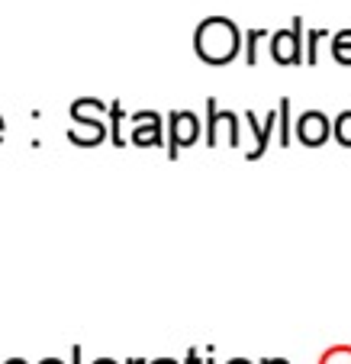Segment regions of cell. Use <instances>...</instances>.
Instances as JSON below:
<instances>
[{"mask_svg": "<svg viewBox=\"0 0 351 364\" xmlns=\"http://www.w3.org/2000/svg\"><path fill=\"white\" fill-rule=\"evenodd\" d=\"M268 39H271L268 29H245V33H242V42H245V65H248V68H255V65H258V46H261V42H268Z\"/></svg>", "mask_w": 351, "mask_h": 364, "instance_id": "obj_11", "label": "cell"}, {"mask_svg": "<svg viewBox=\"0 0 351 364\" xmlns=\"http://www.w3.org/2000/svg\"><path fill=\"white\" fill-rule=\"evenodd\" d=\"M187 364H203V361H200V348H190V351H187Z\"/></svg>", "mask_w": 351, "mask_h": 364, "instance_id": "obj_17", "label": "cell"}, {"mask_svg": "<svg viewBox=\"0 0 351 364\" xmlns=\"http://www.w3.org/2000/svg\"><path fill=\"white\" fill-rule=\"evenodd\" d=\"M242 119H245L248 129H252V136H255V149H248L245 159L248 161L264 159V151H268V145H271V136H274V126H277V107H271V110H268L264 123H258L255 110H245V113H242Z\"/></svg>", "mask_w": 351, "mask_h": 364, "instance_id": "obj_7", "label": "cell"}, {"mask_svg": "<svg viewBox=\"0 0 351 364\" xmlns=\"http://www.w3.org/2000/svg\"><path fill=\"white\" fill-rule=\"evenodd\" d=\"M271 46V58L281 68H293V65H303V16H293L287 29H277L268 39Z\"/></svg>", "mask_w": 351, "mask_h": 364, "instance_id": "obj_2", "label": "cell"}, {"mask_svg": "<svg viewBox=\"0 0 351 364\" xmlns=\"http://www.w3.org/2000/svg\"><path fill=\"white\" fill-rule=\"evenodd\" d=\"M7 364H26V361H23V358H10Z\"/></svg>", "mask_w": 351, "mask_h": 364, "instance_id": "obj_24", "label": "cell"}, {"mask_svg": "<svg viewBox=\"0 0 351 364\" xmlns=\"http://www.w3.org/2000/svg\"><path fill=\"white\" fill-rule=\"evenodd\" d=\"M107 119H110V136H113V145H126V139H123V119H126V110H123V103L119 100H113L110 103V110H107Z\"/></svg>", "mask_w": 351, "mask_h": 364, "instance_id": "obj_13", "label": "cell"}, {"mask_svg": "<svg viewBox=\"0 0 351 364\" xmlns=\"http://www.w3.org/2000/svg\"><path fill=\"white\" fill-rule=\"evenodd\" d=\"M261 364H290V361H287V358H264Z\"/></svg>", "mask_w": 351, "mask_h": 364, "instance_id": "obj_18", "label": "cell"}, {"mask_svg": "<svg viewBox=\"0 0 351 364\" xmlns=\"http://www.w3.org/2000/svg\"><path fill=\"white\" fill-rule=\"evenodd\" d=\"M132 136L129 142L139 149H152V145H165V119L158 110H136L129 113Z\"/></svg>", "mask_w": 351, "mask_h": 364, "instance_id": "obj_5", "label": "cell"}, {"mask_svg": "<svg viewBox=\"0 0 351 364\" xmlns=\"http://www.w3.org/2000/svg\"><path fill=\"white\" fill-rule=\"evenodd\" d=\"M319 364H351V348H342V345H338V348H329Z\"/></svg>", "mask_w": 351, "mask_h": 364, "instance_id": "obj_16", "label": "cell"}, {"mask_svg": "<svg viewBox=\"0 0 351 364\" xmlns=\"http://www.w3.org/2000/svg\"><path fill=\"white\" fill-rule=\"evenodd\" d=\"M200 117L193 110H171L168 113V159H178L180 149H190L200 142Z\"/></svg>", "mask_w": 351, "mask_h": 364, "instance_id": "obj_4", "label": "cell"}, {"mask_svg": "<svg viewBox=\"0 0 351 364\" xmlns=\"http://www.w3.org/2000/svg\"><path fill=\"white\" fill-rule=\"evenodd\" d=\"M319 39H325V29H310V42H306V48H303V65H316Z\"/></svg>", "mask_w": 351, "mask_h": 364, "instance_id": "obj_15", "label": "cell"}, {"mask_svg": "<svg viewBox=\"0 0 351 364\" xmlns=\"http://www.w3.org/2000/svg\"><path fill=\"white\" fill-rule=\"evenodd\" d=\"M220 103L216 97H207V145L220 149L222 142L229 149H242V136H239V113L232 110H216Z\"/></svg>", "mask_w": 351, "mask_h": 364, "instance_id": "obj_3", "label": "cell"}, {"mask_svg": "<svg viewBox=\"0 0 351 364\" xmlns=\"http://www.w3.org/2000/svg\"><path fill=\"white\" fill-rule=\"evenodd\" d=\"M107 110H110V103L97 100V97H77L71 103V117L75 119H100V117H107Z\"/></svg>", "mask_w": 351, "mask_h": 364, "instance_id": "obj_9", "label": "cell"}, {"mask_svg": "<svg viewBox=\"0 0 351 364\" xmlns=\"http://www.w3.org/2000/svg\"><path fill=\"white\" fill-rule=\"evenodd\" d=\"M152 364H178L174 358H158V361H152Z\"/></svg>", "mask_w": 351, "mask_h": 364, "instance_id": "obj_22", "label": "cell"}, {"mask_svg": "<svg viewBox=\"0 0 351 364\" xmlns=\"http://www.w3.org/2000/svg\"><path fill=\"white\" fill-rule=\"evenodd\" d=\"M39 364H65L62 358H45V361H39Z\"/></svg>", "mask_w": 351, "mask_h": 364, "instance_id": "obj_21", "label": "cell"}, {"mask_svg": "<svg viewBox=\"0 0 351 364\" xmlns=\"http://www.w3.org/2000/svg\"><path fill=\"white\" fill-rule=\"evenodd\" d=\"M94 364H119V361H113V358H97Z\"/></svg>", "mask_w": 351, "mask_h": 364, "instance_id": "obj_20", "label": "cell"}, {"mask_svg": "<svg viewBox=\"0 0 351 364\" xmlns=\"http://www.w3.org/2000/svg\"><path fill=\"white\" fill-rule=\"evenodd\" d=\"M290 107H293V100L290 97H281V103H277V145L281 149H287L290 145V132H293V123H290Z\"/></svg>", "mask_w": 351, "mask_h": 364, "instance_id": "obj_10", "label": "cell"}, {"mask_svg": "<svg viewBox=\"0 0 351 364\" xmlns=\"http://www.w3.org/2000/svg\"><path fill=\"white\" fill-rule=\"evenodd\" d=\"M229 364H252V361H245V358H232Z\"/></svg>", "mask_w": 351, "mask_h": 364, "instance_id": "obj_23", "label": "cell"}, {"mask_svg": "<svg viewBox=\"0 0 351 364\" xmlns=\"http://www.w3.org/2000/svg\"><path fill=\"white\" fill-rule=\"evenodd\" d=\"M68 139L81 149H97L107 139V126L104 119H75V126L68 129Z\"/></svg>", "mask_w": 351, "mask_h": 364, "instance_id": "obj_8", "label": "cell"}, {"mask_svg": "<svg viewBox=\"0 0 351 364\" xmlns=\"http://www.w3.org/2000/svg\"><path fill=\"white\" fill-rule=\"evenodd\" d=\"M193 52L203 65H232L242 52V29L232 16H207L193 29Z\"/></svg>", "mask_w": 351, "mask_h": 364, "instance_id": "obj_1", "label": "cell"}, {"mask_svg": "<svg viewBox=\"0 0 351 364\" xmlns=\"http://www.w3.org/2000/svg\"><path fill=\"white\" fill-rule=\"evenodd\" d=\"M332 58L338 65H348L351 68V29H338L332 36Z\"/></svg>", "mask_w": 351, "mask_h": 364, "instance_id": "obj_12", "label": "cell"}, {"mask_svg": "<svg viewBox=\"0 0 351 364\" xmlns=\"http://www.w3.org/2000/svg\"><path fill=\"white\" fill-rule=\"evenodd\" d=\"M296 139L310 149H319L332 139V119L323 110H306L303 117L296 119Z\"/></svg>", "mask_w": 351, "mask_h": 364, "instance_id": "obj_6", "label": "cell"}, {"mask_svg": "<svg viewBox=\"0 0 351 364\" xmlns=\"http://www.w3.org/2000/svg\"><path fill=\"white\" fill-rule=\"evenodd\" d=\"M126 364H145V361H139V358H129V361H126Z\"/></svg>", "mask_w": 351, "mask_h": 364, "instance_id": "obj_25", "label": "cell"}, {"mask_svg": "<svg viewBox=\"0 0 351 364\" xmlns=\"http://www.w3.org/2000/svg\"><path fill=\"white\" fill-rule=\"evenodd\" d=\"M71 361L81 364V348H71Z\"/></svg>", "mask_w": 351, "mask_h": 364, "instance_id": "obj_19", "label": "cell"}, {"mask_svg": "<svg viewBox=\"0 0 351 364\" xmlns=\"http://www.w3.org/2000/svg\"><path fill=\"white\" fill-rule=\"evenodd\" d=\"M332 139H335L342 149H351V110H342L332 123Z\"/></svg>", "mask_w": 351, "mask_h": 364, "instance_id": "obj_14", "label": "cell"}]
</instances>
